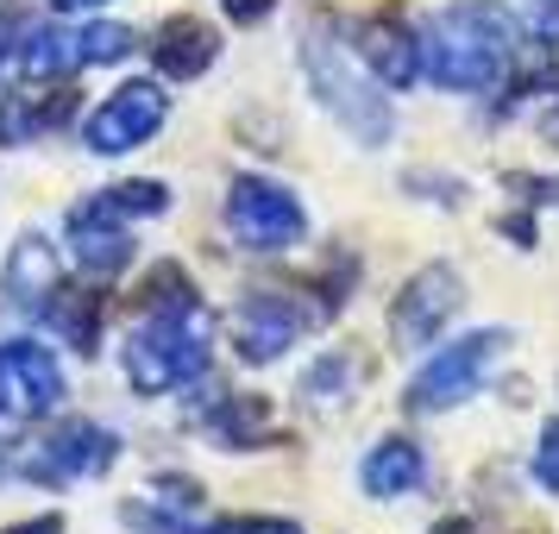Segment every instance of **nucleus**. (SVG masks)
Returning a JSON list of instances; mask_svg holds the SVG:
<instances>
[{"mask_svg": "<svg viewBox=\"0 0 559 534\" xmlns=\"http://www.w3.org/2000/svg\"><path fill=\"white\" fill-rule=\"evenodd\" d=\"M534 478H540V490H559V422L540 428V447H534Z\"/></svg>", "mask_w": 559, "mask_h": 534, "instance_id": "b1692460", "label": "nucleus"}, {"mask_svg": "<svg viewBox=\"0 0 559 534\" xmlns=\"http://www.w3.org/2000/svg\"><path fill=\"white\" fill-rule=\"evenodd\" d=\"M227 534H302L289 515H239V522H227Z\"/></svg>", "mask_w": 559, "mask_h": 534, "instance_id": "a878e982", "label": "nucleus"}, {"mask_svg": "<svg viewBox=\"0 0 559 534\" xmlns=\"http://www.w3.org/2000/svg\"><path fill=\"white\" fill-rule=\"evenodd\" d=\"M0 534H63V515H32V522H13Z\"/></svg>", "mask_w": 559, "mask_h": 534, "instance_id": "cd10ccee", "label": "nucleus"}, {"mask_svg": "<svg viewBox=\"0 0 559 534\" xmlns=\"http://www.w3.org/2000/svg\"><path fill=\"white\" fill-rule=\"evenodd\" d=\"M314 321H321V315H308L302 302H289V296H277V289H252V296L239 302V315H233V328H239V353L252 358V365L283 358V346H296Z\"/></svg>", "mask_w": 559, "mask_h": 534, "instance_id": "9d476101", "label": "nucleus"}, {"mask_svg": "<svg viewBox=\"0 0 559 534\" xmlns=\"http://www.w3.org/2000/svg\"><path fill=\"white\" fill-rule=\"evenodd\" d=\"M227 227L246 252H283L296 246L308 227L302 202L283 189V182H264V177H239L227 189Z\"/></svg>", "mask_w": 559, "mask_h": 534, "instance_id": "39448f33", "label": "nucleus"}, {"mask_svg": "<svg viewBox=\"0 0 559 534\" xmlns=\"http://www.w3.org/2000/svg\"><path fill=\"white\" fill-rule=\"evenodd\" d=\"M0 289H7V302H13V308H45L57 296V252L38 239V233H26V239L13 246Z\"/></svg>", "mask_w": 559, "mask_h": 534, "instance_id": "4468645a", "label": "nucleus"}, {"mask_svg": "<svg viewBox=\"0 0 559 534\" xmlns=\"http://www.w3.org/2000/svg\"><path fill=\"white\" fill-rule=\"evenodd\" d=\"M214 57H221V32L207 26V20H195V13L164 20L152 38V63L177 82H195L202 70H214Z\"/></svg>", "mask_w": 559, "mask_h": 534, "instance_id": "f8f14e48", "label": "nucleus"}, {"mask_svg": "<svg viewBox=\"0 0 559 534\" xmlns=\"http://www.w3.org/2000/svg\"><path fill=\"white\" fill-rule=\"evenodd\" d=\"M221 7H227V20H239V26H252V20H264V13H271L277 0H221Z\"/></svg>", "mask_w": 559, "mask_h": 534, "instance_id": "bb28decb", "label": "nucleus"}, {"mask_svg": "<svg viewBox=\"0 0 559 534\" xmlns=\"http://www.w3.org/2000/svg\"><path fill=\"white\" fill-rule=\"evenodd\" d=\"M164 114H170V102H164L157 82H127V88H114V95L88 114L82 139H88V152L120 157V152H132V145H145V139L164 127Z\"/></svg>", "mask_w": 559, "mask_h": 534, "instance_id": "0eeeda50", "label": "nucleus"}, {"mask_svg": "<svg viewBox=\"0 0 559 534\" xmlns=\"http://www.w3.org/2000/svg\"><path fill=\"white\" fill-rule=\"evenodd\" d=\"M70 258H76L88 277H114L132 264V239L120 227V214L95 195V202L70 207Z\"/></svg>", "mask_w": 559, "mask_h": 534, "instance_id": "9b49d317", "label": "nucleus"}, {"mask_svg": "<svg viewBox=\"0 0 559 534\" xmlns=\"http://www.w3.org/2000/svg\"><path fill=\"white\" fill-rule=\"evenodd\" d=\"M302 63H308V82L314 95L333 107V120H346L358 145H383L390 139V107H383V82L371 76V63L358 57V45L340 38V20H308V38H302Z\"/></svg>", "mask_w": 559, "mask_h": 534, "instance_id": "f257e3e1", "label": "nucleus"}, {"mask_svg": "<svg viewBox=\"0 0 559 534\" xmlns=\"http://www.w3.org/2000/svg\"><path fill=\"white\" fill-rule=\"evenodd\" d=\"M421 51L440 88H490L509 70V20L484 0H459L428 26Z\"/></svg>", "mask_w": 559, "mask_h": 534, "instance_id": "f03ea898", "label": "nucleus"}, {"mask_svg": "<svg viewBox=\"0 0 559 534\" xmlns=\"http://www.w3.org/2000/svg\"><path fill=\"white\" fill-rule=\"evenodd\" d=\"M102 202L120 221H139V214H164L170 207V189L164 182H114V189H102Z\"/></svg>", "mask_w": 559, "mask_h": 534, "instance_id": "4be33fe9", "label": "nucleus"}, {"mask_svg": "<svg viewBox=\"0 0 559 534\" xmlns=\"http://www.w3.org/2000/svg\"><path fill=\"white\" fill-rule=\"evenodd\" d=\"M51 328L63 333V346H76V353H95V340H102V296H82V289H57L51 302Z\"/></svg>", "mask_w": 559, "mask_h": 534, "instance_id": "f3484780", "label": "nucleus"}, {"mask_svg": "<svg viewBox=\"0 0 559 534\" xmlns=\"http://www.w3.org/2000/svg\"><path fill=\"white\" fill-rule=\"evenodd\" d=\"M509 333H465V340H453L447 353H433L421 371H415V383H408V408L415 415H440V408L465 403L472 390H478L484 378H490V365L503 358Z\"/></svg>", "mask_w": 559, "mask_h": 534, "instance_id": "20e7f679", "label": "nucleus"}, {"mask_svg": "<svg viewBox=\"0 0 559 534\" xmlns=\"http://www.w3.org/2000/svg\"><path fill=\"white\" fill-rule=\"evenodd\" d=\"M32 82H57V76H76L88 51H82V32H63V26H45L26 38V51H20Z\"/></svg>", "mask_w": 559, "mask_h": 534, "instance_id": "dca6fc26", "label": "nucleus"}, {"mask_svg": "<svg viewBox=\"0 0 559 534\" xmlns=\"http://www.w3.org/2000/svg\"><path fill=\"white\" fill-rule=\"evenodd\" d=\"M214 428H221V440L246 447V440H258V434H271V422H264V403H258V396H227L221 415H214Z\"/></svg>", "mask_w": 559, "mask_h": 534, "instance_id": "412c9836", "label": "nucleus"}, {"mask_svg": "<svg viewBox=\"0 0 559 534\" xmlns=\"http://www.w3.org/2000/svg\"><path fill=\"white\" fill-rule=\"evenodd\" d=\"M421 472H428V465H421V447L403 440V434H390V440L371 447V459H365V472H358V478H365L371 497H408V490L421 484Z\"/></svg>", "mask_w": 559, "mask_h": 534, "instance_id": "2eb2a0df", "label": "nucleus"}, {"mask_svg": "<svg viewBox=\"0 0 559 534\" xmlns=\"http://www.w3.org/2000/svg\"><path fill=\"white\" fill-rule=\"evenodd\" d=\"M82 51H88V63H120V57H132V32L114 26V20L82 26Z\"/></svg>", "mask_w": 559, "mask_h": 534, "instance_id": "5701e85b", "label": "nucleus"}, {"mask_svg": "<svg viewBox=\"0 0 559 534\" xmlns=\"http://www.w3.org/2000/svg\"><path fill=\"white\" fill-rule=\"evenodd\" d=\"M120 459V440L95 422H63L45 440H32L20 453V472L32 484H76V478H102L107 465Z\"/></svg>", "mask_w": 559, "mask_h": 534, "instance_id": "423d86ee", "label": "nucleus"}, {"mask_svg": "<svg viewBox=\"0 0 559 534\" xmlns=\"http://www.w3.org/2000/svg\"><path fill=\"white\" fill-rule=\"evenodd\" d=\"M358 378H365V365L328 358V365H314V371H308V403H314V408H340V403H353Z\"/></svg>", "mask_w": 559, "mask_h": 534, "instance_id": "aec40b11", "label": "nucleus"}, {"mask_svg": "<svg viewBox=\"0 0 559 534\" xmlns=\"http://www.w3.org/2000/svg\"><path fill=\"white\" fill-rule=\"evenodd\" d=\"M353 45H358V57L371 63V76H378L383 88H408V82H415V70H421V45H415V38H408L390 13H378V20L353 26Z\"/></svg>", "mask_w": 559, "mask_h": 534, "instance_id": "ddd939ff", "label": "nucleus"}, {"mask_svg": "<svg viewBox=\"0 0 559 534\" xmlns=\"http://www.w3.org/2000/svg\"><path fill=\"white\" fill-rule=\"evenodd\" d=\"M70 114V95H57L51 107H38L32 95H13V102L0 107V145H20V139H32L38 127H57Z\"/></svg>", "mask_w": 559, "mask_h": 534, "instance_id": "6ab92c4d", "label": "nucleus"}, {"mask_svg": "<svg viewBox=\"0 0 559 534\" xmlns=\"http://www.w3.org/2000/svg\"><path fill=\"white\" fill-rule=\"evenodd\" d=\"M433 534H478V529H472V522H459V515H453V522H433Z\"/></svg>", "mask_w": 559, "mask_h": 534, "instance_id": "c85d7f7f", "label": "nucleus"}, {"mask_svg": "<svg viewBox=\"0 0 559 534\" xmlns=\"http://www.w3.org/2000/svg\"><path fill=\"white\" fill-rule=\"evenodd\" d=\"M139 308H145V321H157V315H189L202 302H195V283H189L182 264H152L145 283H139Z\"/></svg>", "mask_w": 559, "mask_h": 534, "instance_id": "a211bd4d", "label": "nucleus"}, {"mask_svg": "<svg viewBox=\"0 0 559 534\" xmlns=\"http://www.w3.org/2000/svg\"><path fill=\"white\" fill-rule=\"evenodd\" d=\"M465 302V283H459L453 264H428V271H415L403 283V296L390 302V333H396V346H428L433 333L447 328Z\"/></svg>", "mask_w": 559, "mask_h": 534, "instance_id": "1a4fd4ad", "label": "nucleus"}, {"mask_svg": "<svg viewBox=\"0 0 559 534\" xmlns=\"http://www.w3.org/2000/svg\"><path fill=\"white\" fill-rule=\"evenodd\" d=\"M528 26L540 45H559V0H528Z\"/></svg>", "mask_w": 559, "mask_h": 534, "instance_id": "393cba45", "label": "nucleus"}, {"mask_svg": "<svg viewBox=\"0 0 559 534\" xmlns=\"http://www.w3.org/2000/svg\"><path fill=\"white\" fill-rule=\"evenodd\" d=\"M51 7H63V13H76V7H102V0H51Z\"/></svg>", "mask_w": 559, "mask_h": 534, "instance_id": "c756f323", "label": "nucleus"}, {"mask_svg": "<svg viewBox=\"0 0 559 534\" xmlns=\"http://www.w3.org/2000/svg\"><path fill=\"white\" fill-rule=\"evenodd\" d=\"M63 403V371L45 346L32 340H7L0 346V415L7 422H38Z\"/></svg>", "mask_w": 559, "mask_h": 534, "instance_id": "6e6552de", "label": "nucleus"}, {"mask_svg": "<svg viewBox=\"0 0 559 534\" xmlns=\"http://www.w3.org/2000/svg\"><path fill=\"white\" fill-rule=\"evenodd\" d=\"M207 365V315L189 308V315H157L127 340V378L157 396V390H177Z\"/></svg>", "mask_w": 559, "mask_h": 534, "instance_id": "7ed1b4c3", "label": "nucleus"}]
</instances>
